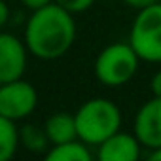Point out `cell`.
<instances>
[{
  "instance_id": "cell-1",
  "label": "cell",
  "mask_w": 161,
  "mask_h": 161,
  "mask_svg": "<svg viewBox=\"0 0 161 161\" xmlns=\"http://www.w3.org/2000/svg\"><path fill=\"white\" fill-rule=\"evenodd\" d=\"M76 40L74 14L51 2L32 12L25 25V46L31 55L42 61L63 57Z\"/></svg>"
},
{
  "instance_id": "cell-2",
  "label": "cell",
  "mask_w": 161,
  "mask_h": 161,
  "mask_svg": "<svg viewBox=\"0 0 161 161\" xmlns=\"http://www.w3.org/2000/svg\"><path fill=\"white\" fill-rule=\"evenodd\" d=\"M78 138L87 146H99L121 129V110L104 97L86 101L74 114Z\"/></svg>"
},
{
  "instance_id": "cell-3",
  "label": "cell",
  "mask_w": 161,
  "mask_h": 161,
  "mask_svg": "<svg viewBox=\"0 0 161 161\" xmlns=\"http://www.w3.org/2000/svg\"><path fill=\"white\" fill-rule=\"evenodd\" d=\"M138 64L140 57L129 42H114L97 55L93 72L103 86L121 87L135 78Z\"/></svg>"
},
{
  "instance_id": "cell-4",
  "label": "cell",
  "mask_w": 161,
  "mask_h": 161,
  "mask_svg": "<svg viewBox=\"0 0 161 161\" xmlns=\"http://www.w3.org/2000/svg\"><path fill=\"white\" fill-rule=\"evenodd\" d=\"M129 44L140 61L161 64V2L136 12L129 29Z\"/></svg>"
},
{
  "instance_id": "cell-5",
  "label": "cell",
  "mask_w": 161,
  "mask_h": 161,
  "mask_svg": "<svg viewBox=\"0 0 161 161\" xmlns=\"http://www.w3.org/2000/svg\"><path fill=\"white\" fill-rule=\"evenodd\" d=\"M38 104V93L32 84L23 80L0 84V114L17 121L34 112Z\"/></svg>"
},
{
  "instance_id": "cell-6",
  "label": "cell",
  "mask_w": 161,
  "mask_h": 161,
  "mask_svg": "<svg viewBox=\"0 0 161 161\" xmlns=\"http://www.w3.org/2000/svg\"><path fill=\"white\" fill-rule=\"evenodd\" d=\"M133 133L140 140L142 148H161V97H152L136 110Z\"/></svg>"
},
{
  "instance_id": "cell-7",
  "label": "cell",
  "mask_w": 161,
  "mask_h": 161,
  "mask_svg": "<svg viewBox=\"0 0 161 161\" xmlns=\"http://www.w3.org/2000/svg\"><path fill=\"white\" fill-rule=\"evenodd\" d=\"M27 46L17 36L0 32V84L19 80L27 68Z\"/></svg>"
},
{
  "instance_id": "cell-8",
  "label": "cell",
  "mask_w": 161,
  "mask_h": 161,
  "mask_svg": "<svg viewBox=\"0 0 161 161\" xmlns=\"http://www.w3.org/2000/svg\"><path fill=\"white\" fill-rule=\"evenodd\" d=\"M97 148V157L101 161H135L140 157L142 144L135 133L118 131Z\"/></svg>"
},
{
  "instance_id": "cell-9",
  "label": "cell",
  "mask_w": 161,
  "mask_h": 161,
  "mask_svg": "<svg viewBox=\"0 0 161 161\" xmlns=\"http://www.w3.org/2000/svg\"><path fill=\"white\" fill-rule=\"evenodd\" d=\"M44 129L47 133V138H49L51 146L78 138L76 118H74V114H68V112H57V114L49 116L46 119Z\"/></svg>"
},
{
  "instance_id": "cell-10",
  "label": "cell",
  "mask_w": 161,
  "mask_h": 161,
  "mask_svg": "<svg viewBox=\"0 0 161 161\" xmlns=\"http://www.w3.org/2000/svg\"><path fill=\"white\" fill-rule=\"evenodd\" d=\"M91 157L93 153L89 152V146L80 138L55 144L46 153L47 161H91Z\"/></svg>"
},
{
  "instance_id": "cell-11",
  "label": "cell",
  "mask_w": 161,
  "mask_h": 161,
  "mask_svg": "<svg viewBox=\"0 0 161 161\" xmlns=\"http://www.w3.org/2000/svg\"><path fill=\"white\" fill-rule=\"evenodd\" d=\"M19 144L32 153H47V150L51 148L46 129L34 123H27L19 129Z\"/></svg>"
},
{
  "instance_id": "cell-12",
  "label": "cell",
  "mask_w": 161,
  "mask_h": 161,
  "mask_svg": "<svg viewBox=\"0 0 161 161\" xmlns=\"http://www.w3.org/2000/svg\"><path fill=\"white\" fill-rule=\"evenodd\" d=\"M19 146V129L15 121L0 114V161H8L15 155Z\"/></svg>"
},
{
  "instance_id": "cell-13",
  "label": "cell",
  "mask_w": 161,
  "mask_h": 161,
  "mask_svg": "<svg viewBox=\"0 0 161 161\" xmlns=\"http://www.w3.org/2000/svg\"><path fill=\"white\" fill-rule=\"evenodd\" d=\"M55 2L64 10H68L70 14H84L95 4V0H55Z\"/></svg>"
},
{
  "instance_id": "cell-14",
  "label": "cell",
  "mask_w": 161,
  "mask_h": 161,
  "mask_svg": "<svg viewBox=\"0 0 161 161\" xmlns=\"http://www.w3.org/2000/svg\"><path fill=\"white\" fill-rule=\"evenodd\" d=\"M150 89H152V95L153 97H161V70L152 76V80H150Z\"/></svg>"
},
{
  "instance_id": "cell-15",
  "label": "cell",
  "mask_w": 161,
  "mask_h": 161,
  "mask_svg": "<svg viewBox=\"0 0 161 161\" xmlns=\"http://www.w3.org/2000/svg\"><path fill=\"white\" fill-rule=\"evenodd\" d=\"M123 2L129 6V8H133V10H142V8H146V6H152V4H155V2H159V0H123Z\"/></svg>"
},
{
  "instance_id": "cell-16",
  "label": "cell",
  "mask_w": 161,
  "mask_h": 161,
  "mask_svg": "<svg viewBox=\"0 0 161 161\" xmlns=\"http://www.w3.org/2000/svg\"><path fill=\"white\" fill-rule=\"evenodd\" d=\"M51 2H55V0H21V4L25 6V8H29V10H38V8H44V6H47V4H51Z\"/></svg>"
},
{
  "instance_id": "cell-17",
  "label": "cell",
  "mask_w": 161,
  "mask_h": 161,
  "mask_svg": "<svg viewBox=\"0 0 161 161\" xmlns=\"http://www.w3.org/2000/svg\"><path fill=\"white\" fill-rule=\"evenodd\" d=\"M8 21H10V8L4 0H0V29L6 27Z\"/></svg>"
},
{
  "instance_id": "cell-18",
  "label": "cell",
  "mask_w": 161,
  "mask_h": 161,
  "mask_svg": "<svg viewBox=\"0 0 161 161\" xmlns=\"http://www.w3.org/2000/svg\"><path fill=\"white\" fill-rule=\"evenodd\" d=\"M148 159H150V161H161V148L150 150V153H148Z\"/></svg>"
},
{
  "instance_id": "cell-19",
  "label": "cell",
  "mask_w": 161,
  "mask_h": 161,
  "mask_svg": "<svg viewBox=\"0 0 161 161\" xmlns=\"http://www.w3.org/2000/svg\"><path fill=\"white\" fill-rule=\"evenodd\" d=\"M159 2H161V0H159Z\"/></svg>"
}]
</instances>
